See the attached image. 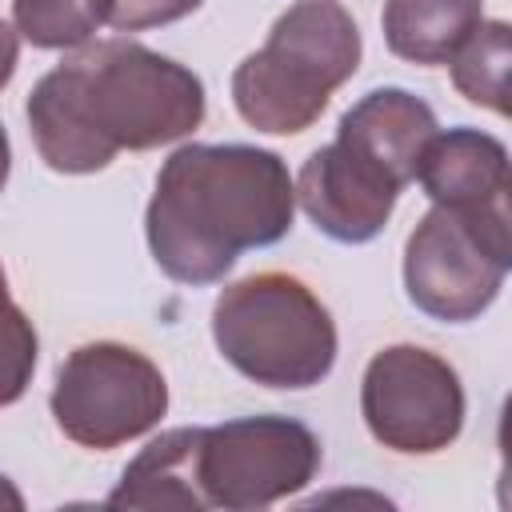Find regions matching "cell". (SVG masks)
Here are the masks:
<instances>
[{
	"label": "cell",
	"mask_w": 512,
	"mask_h": 512,
	"mask_svg": "<svg viewBox=\"0 0 512 512\" xmlns=\"http://www.w3.org/2000/svg\"><path fill=\"white\" fill-rule=\"evenodd\" d=\"M296 184L272 148L256 144H180L144 212L152 260L176 284H216L248 248L288 236Z\"/></svg>",
	"instance_id": "7a4b0ae2"
},
{
	"label": "cell",
	"mask_w": 512,
	"mask_h": 512,
	"mask_svg": "<svg viewBox=\"0 0 512 512\" xmlns=\"http://www.w3.org/2000/svg\"><path fill=\"white\" fill-rule=\"evenodd\" d=\"M400 184L344 140L316 148L296 176V204L336 244H368L384 232Z\"/></svg>",
	"instance_id": "9c48e42d"
},
{
	"label": "cell",
	"mask_w": 512,
	"mask_h": 512,
	"mask_svg": "<svg viewBox=\"0 0 512 512\" xmlns=\"http://www.w3.org/2000/svg\"><path fill=\"white\" fill-rule=\"evenodd\" d=\"M360 416L376 444L400 456H432L464 428V388L444 356L420 344H388L364 368Z\"/></svg>",
	"instance_id": "ba28073f"
},
{
	"label": "cell",
	"mask_w": 512,
	"mask_h": 512,
	"mask_svg": "<svg viewBox=\"0 0 512 512\" xmlns=\"http://www.w3.org/2000/svg\"><path fill=\"white\" fill-rule=\"evenodd\" d=\"M8 172H12V144H8L4 124H0V192H4V184H8Z\"/></svg>",
	"instance_id": "ffe728a7"
},
{
	"label": "cell",
	"mask_w": 512,
	"mask_h": 512,
	"mask_svg": "<svg viewBox=\"0 0 512 512\" xmlns=\"http://www.w3.org/2000/svg\"><path fill=\"white\" fill-rule=\"evenodd\" d=\"M204 108V84L180 60L140 40H100L44 72L24 116L52 172L88 176L124 148L148 152L192 136Z\"/></svg>",
	"instance_id": "6da1fadb"
},
{
	"label": "cell",
	"mask_w": 512,
	"mask_h": 512,
	"mask_svg": "<svg viewBox=\"0 0 512 512\" xmlns=\"http://www.w3.org/2000/svg\"><path fill=\"white\" fill-rule=\"evenodd\" d=\"M220 356L264 388H312L336 364V324L292 272H252L212 304Z\"/></svg>",
	"instance_id": "277c9868"
},
{
	"label": "cell",
	"mask_w": 512,
	"mask_h": 512,
	"mask_svg": "<svg viewBox=\"0 0 512 512\" xmlns=\"http://www.w3.org/2000/svg\"><path fill=\"white\" fill-rule=\"evenodd\" d=\"M452 64V84L464 100L508 112V64H512V32L504 20H480L476 32L456 48Z\"/></svg>",
	"instance_id": "5bb4252c"
},
{
	"label": "cell",
	"mask_w": 512,
	"mask_h": 512,
	"mask_svg": "<svg viewBox=\"0 0 512 512\" xmlns=\"http://www.w3.org/2000/svg\"><path fill=\"white\" fill-rule=\"evenodd\" d=\"M196 448H200V428L160 432L124 468L120 484L108 492L104 504L108 508H144V512H156V508L204 512V496L196 484Z\"/></svg>",
	"instance_id": "7c38bea8"
},
{
	"label": "cell",
	"mask_w": 512,
	"mask_h": 512,
	"mask_svg": "<svg viewBox=\"0 0 512 512\" xmlns=\"http://www.w3.org/2000/svg\"><path fill=\"white\" fill-rule=\"evenodd\" d=\"M24 508V496H20V488L0 472V512H20Z\"/></svg>",
	"instance_id": "d6986e66"
},
{
	"label": "cell",
	"mask_w": 512,
	"mask_h": 512,
	"mask_svg": "<svg viewBox=\"0 0 512 512\" xmlns=\"http://www.w3.org/2000/svg\"><path fill=\"white\" fill-rule=\"evenodd\" d=\"M508 272V200L480 208L432 204L404 244V292L424 316L444 324H468L488 312Z\"/></svg>",
	"instance_id": "5b68a950"
},
{
	"label": "cell",
	"mask_w": 512,
	"mask_h": 512,
	"mask_svg": "<svg viewBox=\"0 0 512 512\" xmlns=\"http://www.w3.org/2000/svg\"><path fill=\"white\" fill-rule=\"evenodd\" d=\"M416 180L432 204L480 208L508 200V148L480 128H436L420 156Z\"/></svg>",
	"instance_id": "8fae6325"
},
{
	"label": "cell",
	"mask_w": 512,
	"mask_h": 512,
	"mask_svg": "<svg viewBox=\"0 0 512 512\" xmlns=\"http://www.w3.org/2000/svg\"><path fill=\"white\" fill-rule=\"evenodd\" d=\"M16 60H20V32L8 20H0V88H8Z\"/></svg>",
	"instance_id": "ac0fdd59"
},
{
	"label": "cell",
	"mask_w": 512,
	"mask_h": 512,
	"mask_svg": "<svg viewBox=\"0 0 512 512\" xmlns=\"http://www.w3.org/2000/svg\"><path fill=\"white\" fill-rule=\"evenodd\" d=\"M36 356H40V340L36 328L28 320V312L12 300L8 292V276L0 264V408L16 404L36 372Z\"/></svg>",
	"instance_id": "2e32d148"
},
{
	"label": "cell",
	"mask_w": 512,
	"mask_h": 512,
	"mask_svg": "<svg viewBox=\"0 0 512 512\" xmlns=\"http://www.w3.org/2000/svg\"><path fill=\"white\" fill-rule=\"evenodd\" d=\"M48 408L56 428L80 448H120L168 412L164 372L120 340H92L64 356Z\"/></svg>",
	"instance_id": "8992f818"
},
{
	"label": "cell",
	"mask_w": 512,
	"mask_h": 512,
	"mask_svg": "<svg viewBox=\"0 0 512 512\" xmlns=\"http://www.w3.org/2000/svg\"><path fill=\"white\" fill-rule=\"evenodd\" d=\"M204 0H112L108 24L116 32H144V28H164L196 12Z\"/></svg>",
	"instance_id": "e0dca14e"
},
{
	"label": "cell",
	"mask_w": 512,
	"mask_h": 512,
	"mask_svg": "<svg viewBox=\"0 0 512 512\" xmlns=\"http://www.w3.org/2000/svg\"><path fill=\"white\" fill-rule=\"evenodd\" d=\"M320 472V436L292 416H240L200 428L196 484L204 508L256 512L296 496Z\"/></svg>",
	"instance_id": "52a82bcc"
},
{
	"label": "cell",
	"mask_w": 512,
	"mask_h": 512,
	"mask_svg": "<svg viewBox=\"0 0 512 512\" xmlns=\"http://www.w3.org/2000/svg\"><path fill=\"white\" fill-rule=\"evenodd\" d=\"M360 28L336 0H300L276 16L268 40L232 72V104L244 124L296 136L320 120L328 96L360 68Z\"/></svg>",
	"instance_id": "3957f363"
},
{
	"label": "cell",
	"mask_w": 512,
	"mask_h": 512,
	"mask_svg": "<svg viewBox=\"0 0 512 512\" xmlns=\"http://www.w3.org/2000/svg\"><path fill=\"white\" fill-rule=\"evenodd\" d=\"M112 16V0H12V28L32 48H84Z\"/></svg>",
	"instance_id": "9a60e30c"
},
{
	"label": "cell",
	"mask_w": 512,
	"mask_h": 512,
	"mask_svg": "<svg viewBox=\"0 0 512 512\" xmlns=\"http://www.w3.org/2000/svg\"><path fill=\"white\" fill-rule=\"evenodd\" d=\"M484 20V0H384L388 52L408 64H448Z\"/></svg>",
	"instance_id": "4fadbf2b"
},
{
	"label": "cell",
	"mask_w": 512,
	"mask_h": 512,
	"mask_svg": "<svg viewBox=\"0 0 512 512\" xmlns=\"http://www.w3.org/2000/svg\"><path fill=\"white\" fill-rule=\"evenodd\" d=\"M436 136V112L408 88H372L336 124V140L356 148L400 188L416 180L420 156Z\"/></svg>",
	"instance_id": "30bf717a"
}]
</instances>
